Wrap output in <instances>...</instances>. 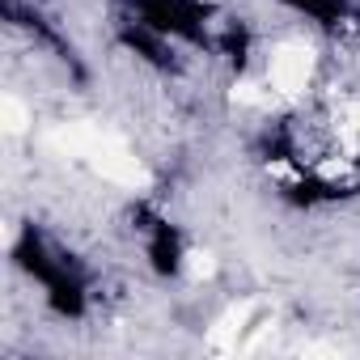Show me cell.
Wrapping results in <instances>:
<instances>
[{"label": "cell", "mask_w": 360, "mask_h": 360, "mask_svg": "<svg viewBox=\"0 0 360 360\" xmlns=\"http://www.w3.org/2000/svg\"><path fill=\"white\" fill-rule=\"evenodd\" d=\"M271 5L322 34H343L360 18V0H271Z\"/></svg>", "instance_id": "4"}, {"label": "cell", "mask_w": 360, "mask_h": 360, "mask_svg": "<svg viewBox=\"0 0 360 360\" xmlns=\"http://www.w3.org/2000/svg\"><path fill=\"white\" fill-rule=\"evenodd\" d=\"M9 263L30 288H39V301L56 318H64V322L89 318L94 297H98V271L51 225L22 221L13 229V242H9Z\"/></svg>", "instance_id": "1"}, {"label": "cell", "mask_w": 360, "mask_h": 360, "mask_svg": "<svg viewBox=\"0 0 360 360\" xmlns=\"http://www.w3.org/2000/svg\"><path fill=\"white\" fill-rule=\"evenodd\" d=\"M115 18L144 26L187 56H246V30L225 18L217 0H119Z\"/></svg>", "instance_id": "2"}, {"label": "cell", "mask_w": 360, "mask_h": 360, "mask_svg": "<svg viewBox=\"0 0 360 360\" xmlns=\"http://www.w3.org/2000/svg\"><path fill=\"white\" fill-rule=\"evenodd\" d=\"M131 238L144 255V263L161 276L174 280L187 267V233L174 217H165L157 204H136L131 208Z\"/></svg>", "instance_id": "3"}]
</instances>
